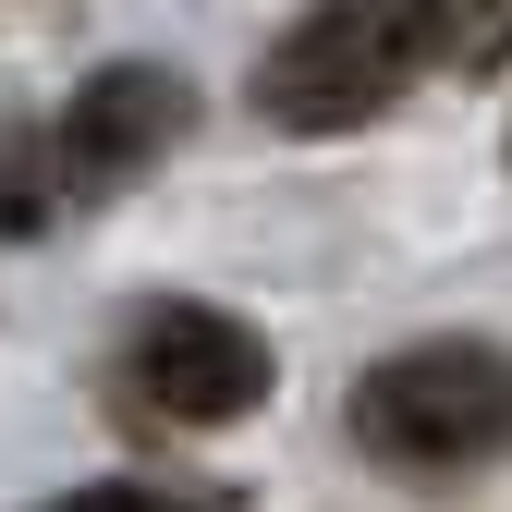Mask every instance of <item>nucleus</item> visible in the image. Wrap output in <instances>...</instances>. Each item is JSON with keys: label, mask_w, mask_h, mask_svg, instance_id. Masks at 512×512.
I'll list each match as a JSON object with an SVG mask.
<instances>
[{"label": "nucleus", "mask_w": 512, "mask_h": 512, "mask_svg": "<svg viewBox=\"0 0 512 512\" xmlns=\"http://www.w3.org/2000/svg\"><path fill=\"white\" fill-rule=\"evenodd\" d=\"M37 512H183L171 488H135V476H98V488H61V500H37Z\"/></svg>", "instance_id": "423d86ee"}, {"label": "nucleus", "mask_w": 512, "mask_h": 512, "mask_svg": "<svg viewBox=\"0 0 512 512\" xmlns=\"http://www.w3.org/2000/svg\"><path fill=\"white\" fill-rule=\"evenodd\" d=\"M427 74H500L512 61V0H415Z\"/></svg>", "instance_id": "39448f33"}, {"label": "nucleus", "mask_w": 512, "mask_h": 512, "mask_svg": "<svg viewBox=\"0 0 512 512\" xmlns=\"http://www.w3.org/2000/svg\"><path fill=\"white\" fill-rule=\"evenodd\" d=\"M269 378H281V354L256 342L232 305L171 293V305L135 317V403H159L171 427H232V415L269 403Z\"/></svg>", "instance_id": "7ed1b4c3"}, {"label": "nucleus", "mask_w": 512, "mask_h": 512, "mask_svg": "<svg viewBox=\"0 0 512 512\" xmlns=\"http://www.w3.org/2000/svg\"><path fill=\"white\" fill-rule=\"evenodd\" d=\"M183 122H196V86L159 74V61H110V74H86V98L61 110V135H49L61 196H110V183L159 171L183 147Z\"/></svg>", "instance_id": "20e7f679"}, {"label": "nucleus", "mask_w": 512, "mask_h": 512, "mask_svg": "<svg viewBox=\"0 0 512 512\" xmlns=\"http://www.w3.org/2000/svg\"><path fill=\"white\" fill-rule=\"evenodd\" d=\"M415 74H427L415 0H305L269 37V61H256V110H269L281 135H354V122H378Z\"/></svg>", "instance_id": "f03ea898"}, {"label": "nucleus", "mask_w": 512, "mask_h": 512, "mask_svg": "<svg viewBox=\"0 0 512 512\" xmlns=\"http://www.w3.org/2000/svg\"><path fill=\"white\" fill-rule=\"evenodd\" d=\"M354 452L391 476H476L512 452V354L476 330L403 342L354 378Z\"/></svg>", "instance_id": "f257e3e1"}]
</instances>
